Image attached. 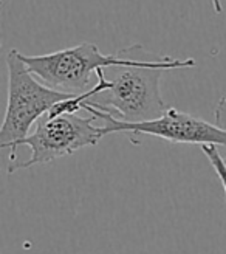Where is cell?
Segmentation results:
<instances>
[{
	"instance_id": "3957f363",
	"label": "cell",
	"mask_w": 226,
	"mask_h": 254,
	"mask_svg": "<svg viewBox=\"0 0 226 254\" xmlns=\"http://www.w3.org/2000/svg\"><path fill=\"white\" fill-rule=\"evenodd\" d=\"M95 120L93 115L84 118L78 113L59 117L45 113L36 123L34 132L11 147L8 174L52 163L82 147L98 144L104 135L101 127L93 124Z\"/></svg>"
},
{
	"instance_id": "52a82bcc",
	"label": "cell",
	"mask_w": 226,
	"mask_h": 254,
	"mask_svg": "<svg viewBox=\"0 0 226 254\" xmlns=\"http://www.w3.org/2000/svg\"><path fill=\"white\" fill-rule=\"evenodd\" d=\"M214 124L220 130L226 132V96L220 98L214 110Z\"/></svg>"
},
{
	"instance_id": "277c9868",
	"label": "cell",
	"mask_w": 226,
	"mask_h": 254,
	"mask_svg": "<svg viewBox=\"0 0 226 254\" xmlns=\"http://www.w3.org/2000/svg\"><path fill=\"white\" fill-rule=\"evenodd\" d=\"M8 64V106L0 129V147L6 149L27 138L33 124L39 121L60 101L76 95L56 92L44 85L22 62L17 50L6 56Z\"/></svg>"
},
{
	"instance_id": "8992f818",
	"label": "cell",
	"mask_w": 226,
	"mask_h": 254,
	"mask_svg": "<svg viewBox=\"0 0 226 254\" xmlns=\"http://www.w3.org/2000/svg\"><path fill=\"white\" fill-rule=\"evenodd\" d=\"M203 150V154L208 157L212 169L216 171V174L219 175V179L222 182L223 190H225V198H226V164H225V158L220 155V152L217 150L216 146H200Z\"/></svg>"
},
{
	"instance_id": "6da1fadb",
	"label": "cell",
	"mask_w": 226,
	"mask_h": 254,
	"mask_svg": "<svg viewBox=\"0 0 226 254\" xmlns=\"http://www.w3.org/2000/svg\"><path fill=\"white\" fill-rule=\"evenodd\" d=\"M194 59L161 58L154 65H118L96 71L93 95L82 104L127 124L161 118L169 110L161 98V71L192 68Z\"/></svg>"
},
{
	"instance_id": "5b68a950",
	"label": "cell",
	"mask_w": 226,
	"mask_h": 254,
	"mask_svg": "<svg viewBox=\"0 0 226 254\" xmlns=\"http://www.w3.org/2000/svg\"><path fill=\"white\" fill-rule=\"evenodd\" d=\"M93 115L96 120H103L101 126L103 135L113 132H129L132 135H152L166 139L169 143H186L200 146H226V132L220 130L216 124H211L205 120H200L191 113L180 112L173 107L158 120L127 124L118 121L104 112L95 110L92 107H82Z\"/></svg>"
},
{
	"instance_id": "ba28073f",
	"label": "cell",
	"mask_w": 226,
	"mask_h": 254,
	"mask_svg": "<svg viewBox=\"0 0 226 254\" xmlns=\"http://www.w3.org/2000/svg\"><path fill=\"white\" fill-rule=\"evenodd\" d=\"M225 164H226V158H225Z\"/></svg>"
},
{
	"instance_id": "7a4b0ae2",
	"label": "cell",
	"mask_w": 226,
	"mask_h": 254,
	"mask_svg": "<svg viewBox=\"0 0 226 254\" xmlns=\"http://www.w3.org/2000/svg\"><path fill=\"white\" fill-rule=\"evenodd\" d=\"M141 50V45H132L119 50L116 55H103L95 44L84 42L42 56L20 53V59L44 85L62 93L82 95L87 92L85 88L90 84L92 74H96L98 70L118 65H154L160 61L136 58Z\"/></svg>"
}]
</instances>
